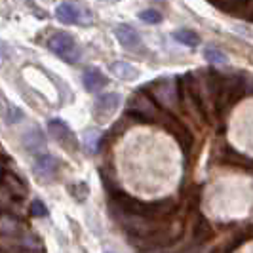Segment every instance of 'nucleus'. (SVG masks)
Listing matches in <instances>:
<instances>
[{
	"label": "nucleus",
	"instance_id": "nucleus-5",
	"mask_svg": "<svg viewBox=\"0 0 253 253\" xmlns=\"http://www.w3.org/2000/svg\"><path fill=\"white\" fill-rule=\"evenodd\" d=\"M48 48H50L57 57H61L67 63H76L80 59V48L76 44V40L67 33H57L48 40Z\"/></svg>",
	"mask_w": 253,
	"mask_h": 253
},
{
	"label": "nucleus",
	"instance_id": "nucleus-15",
	"mask_svg": "<svg viewBox=\"0 0 253 253\" xmlns=\"http://www.w3.org/2000/svg\"><path fill=\"white\" fill-rule=\"evenodd\" d=\"M82 80H84V88L88 91H99L107 86V76L99 69H86Z\"/></svg>",
	"mask_w": 253,
	"mask_h": 253
},
{
	"label": "nucleus",
	"instance_id": "nucleus-22",
	"mask_svg": "<svg viewBox=\"0 0 253 253\" xmlns=\"http://www.w3.org/2000/svg\"><path fill=\"white\" fill-rule=\"evenodd\" d=\"M69 192H71V196L78 200V202H84L86 198H88V185L84 183V181H76V183H71L69 185Z\"/></svg>",
	"mask_w": 253,
	"mask_h": 253
},
{
	"label": "nucleus",
	"instance_id": "nucleus-18",
	"mask_svg": "<svg viewBox=\"0 0 253 253\" xmlns=\"http://www.w3.org/2000/svg\"><path fill=\"white\" fill-rule=\"evenodd\" d=\"M82 139H84V147H86L89 152H97L103 143V135L97 129H86Z\"/></svg>",
	"mask_w": 253,
	"mask_h": 253
},
{
	"label": "nucleus",
	"instance_id": "nucleus-24",
	"mask_svg": "<svg viewBox=\"0 0 253 253\" xmlns=\"http://www.w3.org/2000/svg\"><path fill=\"white\" fill-rule=\"evenodd\" d=\"M129 124H133V122H129L127 118H124V120H118L116 124H114L113 127H111V131H109V139H116V137H120L124 131H126L127 127H129Z\"/></svg>",
	"mask_w": 253,
	"mask_h": 253
},
{
	"label": "nucleus",
	"instance_id": "nucleus-7",
	"mask_svg": "<svg viewBox=\"0 0 253 253\" xmlns=\"http://www.w3.org/2000/svg\"><path fill=\"white\" fill-rule=\"evenodd\" d=\"M151 93L154 97V101H158L160 105H164L168 109L175 107L179 95V88H175L173 80L171 78H162V80H156L154 84H151Z\"/></svg>",
	"mask_w": 253,
	"mask_h": 253
},
{
	"label": "nucleus",
	"instance_id": "nucleus-3",
	"mask_svg": "<svg viewBox=\"0 0 253 253\" xmlns=\"http://www.w3.org/2000/svg\"><path fill=\"white\" fill-rule=\"evenodd\" d=\"M244 95H246V76L244 75L223 76L221 89H219V101H217V114L228 113Z\"/></svg>",
	"mask_w": 253,
	"mask_h": 253
},
{
	"label": "nucleus",
	"instance_id": "nucleus-19",
	"mask_svg": "<svg viewBox=\"0 0 253 253\" xmlns=\"http://www.w3.org/2000/svg\"><path fill=\"white\" fill-rule=\"evenodd\" d=\"M4 101V109H2V118H4V122L10 126V124H15V122H19L21 118H23V113H21V109L19 107H13L10 103L6 101V99H2Z\"/></svg>",
	"mask_w": 253,
	"mask_h": 253
},
{
	"label": "nucleus",
	"instance_id": "nucleus-4",
	"mask_svg": "<svg viewBox=\"0 0 253 253\" xmlns=\"http://www.w3.org/2000/svg\"><path fill=\"white\" fill-rule=\"evenodd\" d=\"M160 126L164 127L171 137H175V141L179 143V147L183 149V152L190 151V147H192V143H194V137H192L189 127L183 124V120H179L171 111H164V113H162Z\"/></svg>",
	"mask_w": 253,
	"mask_h": 253
},
{
	"label": "nucleus",
	"instance_id": "nucleus-12",
	"mask_svg": "<svg viewBox=\"0 0 253 253\" xmlns=\"http://www.w3.org/2000/svg\"><path fill=\"white\" fill-rule=\"evenodd\" d=\"M23 147H25L27 152L31 154H46V139H44V133L38 129V127H31L29 131H25L23 135Z\"/></svg>",
	"mask_w": 253,
	"mask_h": 253
},
{
	"label": "nucleus",
	"instance_id": "nucleus-20",
	"mask_svg": "<svg viewBox=\"0 0 253 253\" xmlns=\"http://www.w3.org/2000/svg\"><path fill=\"white\" fill-rule=\"evenodd\" d=\"M173 38L181 42V44H185V46H189V48H194V46H198V42H200V38L198 35L194 33V31H189V29H179L173 33Z\"/></svg>",
	"mask_w": 253,
	"mask_h": 253
},
{
	"label": "nucleus",
	"instance_id": "nucleus-25",
	"mask_svg": "<svg viewBox=\"0 0 253 253\" xmlns=\"http://www.w3.org/2000/svg\"><path fill=\"white\" fill-rule=\"evenodd\" d=\"M31 215H35V217L48 215V208L40 202V200H33V202H31Z\"/></svg>",
	"mask_w": 253,
	"mask_h": 253
},
{
	"label": "nucleus",
	"instance_id": "nucleus-10",
	"mask_svg": "<svg viewBox=\"0 0 253 253\" xmlns=\"http://www.w3.org/2000/svg\"><path fill=\"white\" fill-rule=\"evenodd\" d=\"M118 107H120V95L118 93H105L93 105V116H95V120L105 122L107 118H111L116 113Z\"/></svg>",
	"mask_w": 253,
	"mask_h": 253
},
{
	"label": "nucleus",
	"instance_id": "nucleus-21",
	"mask_svg": "<svg viewBox=\"0 0 253 253\" xmlns=\"http://www.w3.org/2000/svg\"><path fill=\"white\" fill-rule=\"evenodd\" d=\"M204 57H206V61H210L211 65H223L227 63V53L225 51H221L219 48L215 46H210V48H206L204 51Z\"/></svg>",
	"mask_w": 253,
	"mask_h": 253
},
{
	"label": "nucleus",
	"instance_id": "nucleus-9",
	"mask_svg": "<svg viewBox=\"0 0 253 253\" xmlns=\"http://www.w3.org/2000/svg\"><path fill=\"white\" fill-rule=\"evenodd\" d=\"M48 131H50L51 137H55L57 143H61V147L69 149V151H75L76 149V139L71 131V127L67 126L65 120H59V118H53L48 122Z\"/></svg>",
	"mask_w": 253,
	"mask_h": 253
},
{
	"label": "nucleus",
	"instance_id": "nucleus-13",
	"mask_svg": "<svg viewBox=\"0 0 253 253\" xmlns=\"http://www.w3.org/2000/svg\"><path fill=\"white\" fill-rule=\"evenodd\" d=\"M0 232H2V238L8 240L10 236L13 238H19L23 232V223L17 219L15 215H10L8 211H4L2 217H0Z\"/></svg>",
	"mask_w": 253,
	"mask_h": 253
},
{
	"label": "nucleus",
	"instance_id": "nucleus-2",
	"mask_svg": "<svg viewBox=\"0 0 253 253\" xmlns=\"http://www.w3.org/2000/svg\"><path fill=\"white\" fill-rule=\"evenodd\" d=\"M162 109L156 105V101L145 91H137L127 99L126 114L141 124H160L162 118Z\"/></svg>",
	"mask_w": 253,
	"mask_h": 253
},
{
	"label": "nucleus",
	"instance_id": "nucleus-14",
	"mask_svg": "<svg viewBox=\"0 0 253 253\" xmlns=\"http://www.w3.org/2000/svg\"><path fill=\"white\" fill-rule=\"evenodd\" d=\"M114 35L118 38V42L126 48V50H137L141 46V38L137 31L129 25H118L114 29Z\"/></svg>",
	"mask_w": 253,
	"mask_h": 253
},
{
	"label": "nucleus",
	"instance_id": "nucleus-1",
	"mask_svg": "<svg viewBox=\"0 0 253 253\" xmlns=\"http://www.w3.org/2000/svg\"><path fill=\"white\" fill-rule=\"evenodd\" d=\"M109 210L111 215H133V217H145L151 221H158V223H168L173 213L177 211V200L171 196H166L154 202H145L139 198L129 196L124 190H118L111 194L109 200Z\"/></svg>",
	"mask_w": 253,
	"mask_h": 253
},
{
	"label": "nucleus",
	"instance_id": "nucleus-17",
	"mask_svg": "<svg viewBox=\"0 0 253 253\" xmlns=\"http://www.w3.org/2000/svg\"><path fill=\"white\" fill-rule=\"evenodd\" d=\"M111 71L120 80H133V78L139 76V71L135 67H131L129 63H126V61H116V63H113L111 65Z\"/></svg>",
	"mask_w": 253,
	"mask_h": 253
},
{
	"label": "nucleus",
	"instance_id": "nucleus-8",
	"mask_svg": "<svg viewBox=\"0 0 253 253\" xmlns=\"http://www.w3.org/2000/svg\"><path fill=\"white\" fill-rule=\"evenodd\" d=\"M2 192L8 194L13 202H15V200L21 202L27 194L25 183L17 177L15 173H12L6 166H4V169H2Z\"/></svg>",
	"mask_w": 253,
	"mask_h": 253
},
{
	"label": "nucleus",
	"instance_id": "nucleus-23",
	"mask_svg": "<svg viewBox=\"0 0 253 253\" xmlns=\"http://www.w3.org/2000/svg\"><path fill=\"white\" fill-rule=\"evenodd\" d=\"M139 19L143 21V23H149V25H156V23H160V21H162V13L158 12V10L147 8V10L139 12Z\"/></svg>",
	"mask_w": 253,
	"mask_h": 253
},
{
	"label": "nucleus",
	"instance_id": "nucleus-11",
	"mask_svg": "<svg viewBox=\"0 0 253 253\" xmlns=\"http://www.w3.org/2000/svg\"><path fill=\"white\" fill-rule=\"evenodd\" d=\"M57 171H59V162H57V158H53L51 154L40 156L37 160V164H35V175H37L40 181H46V183L55 177Z\"/></svg>",
	"mask_w": 253,
	"mask_h": 253
},
{
	"label": "nucleus",
	"instance_id": "nucleus-16",
	"mask_svg": "<svg viewBox=\"0 0 253 253\" xmlns=\"http://www.w3.org/2000/svg\"><path fill=\"white\" fill-rule=\"evenodd\" d=\"M223 162H227L230 166H236V168H246V169H252L253 160L248 156H242L240 152H236L232 147L225 145V151H223Z\"/></svg>",
	"mask_w": 253,
	"mask_h": 253
},
{
	"label": "nucleus",
	"instance_id": "nucleus-6",
	"mask_svg": "<svg viewBox=\"0 0 253 253\" xmlns=\"http://www.w3.org/2000/svg\"><path fill=\"white\" fill-rule=\"evenodd\" d=\"M55 15L65 25H88L89 21H91V13L88 10H84L82 6L71 4V2L59 4L55 8Z\"/></svg>",
	"mask_w": 253,
	"mask_h": 253
}]
</instances>
